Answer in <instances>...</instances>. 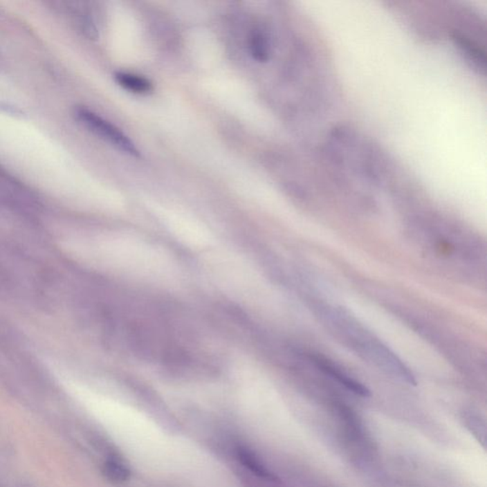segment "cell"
<instances>
[{"label": "cell", "mask_w": 487, "mask_h": 487, "mask_svg": "<svg viewBox=\"0 0 487 487\" xmlns=\"http://www.w3.org/2000/svg\"><path fill=\"white\" fill-rule=\"evenodd\" d=\"M107 248L114 268L129 277L166 281L176 270L166 251L136 236H114Z\"/></svg>", "instance_id": "1"}, {"label": "cell", "mask_w": 487, "mask_h": 487, "mask_svg": "<svg viewBox=\"0 0 487 487\" xmlns=\"http://www.w3.org/2000/svg\"><path fill=\"white\" fill-rule=\"evenodd\" d=\"M342 320V327L346 329L347 340L353 346L360 355L365 357L367 361L373 362L379 369L384 370L387 374L398 378L410 385H416V379L413 373L408 369L405 362L392 351L385 344L357 326L352 320L346 317L344 313L340 314Z\"/></svg>", "instance_id": "2"}, {"label": "cell", "mask_w": 487, "mask_h": 487, "mask_svg": "<svg viewBox=\"0 0 487 487\" xmlns=\"http://www.w3.org/2000/svg\"><path fill=\"white\" fill-rule=\"evenodd\" d=\"M75 114L77 118L82 122L84 126L87 127L101 138L105 139L109 143L113 145L121 151L131 154V156H140V152L137 149L136 145L126 134L122 133L118 127L113 125L110 122L100 118L98 114L87 110V109H77Z\"/></svg>", "instance_id": "3"}, {"label": "cell", "mask_w": 487, "mask_h": 487, "mask_svg": "<svg viewBox=\"0 0 487 487\" xmlns=\"http://www.w3.org/2000/svg\"><path fill=\"white\" fill-rule=\"evenodd\" d=\"M313 361L315 362L317 367L322 370L327 375L333 378L336 380L339 384L344 385V387L355 393V394L362 396V397H367L370 395V392L367 389V387L362 385L361 383L357 382L356 380L352 379L346 373L342 372V370L337 369L331 362L326 361V360L321 359L319 357H313Z\"/></svg>", "instance_id": "4"}, {"label": "cell", "mask_w": 487, "mask_h": 487, "mask_svg": "<svg viewBox=\"0 0 487 487\" xmlns=\"http://www.w3.org/2000/svg\"><path fill=\"white\" fill-rule=\"evenodd\" d=\"M116 82L122 88L138 95H149L154 91V85L146 77L129 73H116L114 75Z\"/></svg>", "instance_id": "5"}, {"label": "cell", "mask_w": 487, "mask_h": 487, "mask_svg": "<svg viewBox=\"0 0 487 487\" xmlns=\"http://www.w3.org/2000/svg\"><path fill=\"white\" fill-rule=\"evenodd\" d=\"M250 53L255 59L265 62L270 57V44L262 33L256 32L250 38Z\"/></svg>", "instance_id": "6"}, {"label": "cell", "mask_w": 487, "mask_h": 487, "mask_svg": "<svg viewBox=\"0 0 487 487\" xmlns=\"http://www.w3.org/2000/svg\"><path fill=\"white\" fill-rule=\"evenodd\" d=\"M103 471L107 478L113 483H123L131 476V472L125 464L116 460L107 461L104 466Z\"/></svg>", "instance_id": "7"}, {"label": "cell", "mask_w": 487, "mask_h": 487, "mask_svg": "<svg viewBox=\"0 0 487 487\" xmlns=\"http://www.w3.org/2000/svg\"><path fill=\"white\" fill-rule=\"evenodd\" d=\"M238 457H239V460L245 463V466H247L251 471L255 472L259 476L264 477V478H270V473L266 470L263 464H261L260 461L255 459V455L250 451L241 448L238 451Z\"/></svg>", "instance_id": "8"}, {"label": "cell", "mask_w": 487, "mask_h": 487, "mask_svg": "<svg viewBox=\"0 0 487 487\" xmlns=\"http://www.w3.org/2000/svg\"><path fill=\"white\" fill-rule=\"evenodd\" d=\"M468 425L470 428L471 432H473L474 435L478 437L479 441L484 443V441H486V426H484V423H481L479 418L472 416V417L469 418Z\"/></svg>", "instance_id": "9"}]
</instances>
